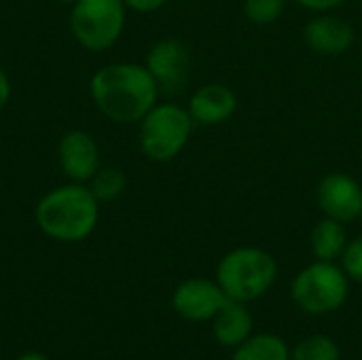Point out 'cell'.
Returning a JSON list of instances; mask_svg holds the SVG:
<instances>
[{
  "label": "cell",
  "mask_w": 362,
  "mask_h": 360,
  "mask_svg": "<svg viewBox=\"0 0 362 360\" xmlns=\"http://www.w3.org/2000/svg\"><path fill=\"white\" fill-rule=\"evenodd\" d=\"M89 93L95 108L106 119L132 125L140 123L157 104L161 91L144 64L112 62L93 72Z\"/></svg>",
  "instance_id": "obj_1"
},
{
  "label": "cell",
  "mask_w": 362,
  "mask_h": 360,
  "mask_svg": "<svg viewBox=\"0 0 362 360\" xmlns=\"http://www.w3.org/2000/svg\"><path fill=\"white\" fill-rule=\"evenodd\" d=\"M38 229L55 242H83L100 221V202L83 182H66L47 191L34 210Z\"/></svg>",
  "instance_id": "obj_2"
},
{
  "label": "cell",
  "mask_w": 362,
  "mask_h": 360,
  "mask_svg": "<svg viewBox=\"0 0 362 360\" xmlns=\"http://www.w3.org/2000/svg\"><path fill=\"white\" fill-rule=\"evenodd\" d=\"M278 280V261L257 246L229 250L216 265V282L233 301L250 303L269 293Z\"/></svg>",
  "instance_id": "obj_3"
},
{
  "label": "cell",
  "mask_w": 362,
  "mask_h": 360,
  "mask_svg": "<svg viewBox=\"0 0 362 360\" xmlns=\"http://www.w3.org/2000/svg\"><path fill=\"white\" fill-rule=\"evenodd\" d=\"M195 121L189 110L174 102H157L140 121V151L155 163L176 159L187 146Z\"/></svg>",
  "instance_id": "obj_4"
},
{
  "label": "cell",
  "mask_w": 362,
  "mask_h": 360,
  "mask_svg": "<svg viewBox=\"0 0 362 360\" xmlns=\"http://www.w3.org/2000/svg\"><path fill=\"white\" fill-rule=\"evenodd\" d=\"M350 293V278L335 261H314L303 267L293 284L291 297L297 308L310 316H327L337 312Z\"/></svg>",
  "instance_id": "obj_5"
},
{
  "label": "cell",
  "mask_w": 362,
  "mask_h": 360,
  "mask_svg": "<svg viewBox=\"0 0 362 360\" xmlns=\"http://www.w3.org/2000/svg\"><path fill=\"white\" fill-rule=\"evenodd\" d=\"M125 13L123 0H76L70 11V32L83 49L106 51L125 30Z\"/></svg>",
  "instance_id": "obj_6"
},
{
  "label": "cell",
  "mask_w": 362,
  "mask_h": 360,
  "mask_svg": "<svg viewBox=\"0 0 362 360\" xmlns=\"http://www.w3.org/2000/svg\"><path fill=\"white\" fill-rule=\"evenodd\" d=\"M144 66L153 74L159 91L178 93L185 89V85L189 81L191 51L182 40L165 36L151 45Z\"/></svg>",
  "instance_id": "obj_7"
},
{
  "label": "cell",
  "mask_w": 362,
  "mask_h": 360,
  "mask_svg": "<svg viewBox=\"0 0 362 360\" xmlns=\"http://www.w3.org/2000/svg\"><path fill=\"white\" fill-rule=\"evenodd\" d=\"M316 202L325 216L352 223L362 216V187L346 172H329L316 187Z\"/></svg>",
  "instance_id": "obj_8"
},
{
  "label": "cell",
  "mask_w": 362,
  "mask_h": 360,
  "mask_svg": "<svg viewBox=\"0 0 362 360\" xmlns=\"http://www.w3.org/2000/svg\"><path fill=\"white\" fill-rule=\"evenodd\" d=\"M227 301L221 284L208 278H189L172 295L174 312L189 323H210Z\"/></svg>",
  "instance_id": "obj_9"
},
{
  "label": "cell",
  "mask_w": 362,
  "mask_h": 360,
  "mask_svg": "<svg viewBox=\"0 0 362 360\" xmlns=\"http://www.w3.org/2000/svg\"><path fill=\"white\" fill-rule=\"evenodd\" d=\"M57 163H59L62 174L70 182L87 185L91 176L102 168L100 146L95 138L85 129L66 132L57 144Z\"/></svg>",
  "instance_id": "obj_10"
},
{
  "label": "cell",
  "mask_w": 362,
  "mask_h": 360,
  "mask_svg": "<svg viewBox=\"0 0 362 360\" xmlns=\"http://www.w3.org/2000/svg\"><path fill=\"white\" fill-rule=\"evenodd\" d=\"M356 32L350 21L333 13H318L303 25L305 45L320 55L337 57L354 45Z\"/></svg>",
  "instance_id": "obj_11"
},
{
  "label": "cell",
  "mask_w": 362,
  "mask_h": 360,
  "mask_svg": "<svg viewBox=\"0 0 362 360\" xmlns=\"http://www.w3.org/2000/svg\"><path fill=\"white\" fill-rule=\"evenodd\" d=\"M187 110L197 125H223L235 115L238 95L225 83H206L191 93Z\"/></svg>",
  "instance_id": "obj_12"
},
{
  "label": "cell",
  "mask_w": 362,
  "mask_h": 360,
  "mask_svg": "<svg viewBox=\"0 0 362 360\" xmlns=\"http://www.w3.org/2000/svg\"><path fill=\"white\" fill-rule=\"evenodd\" d=\"M210 323H212L214 339L223 348H231V350L238 348L242 342H246L252 335V327H255L246 303L233 299H229Z\"/></svg>",
  "instance_id": "obj_13"
},
{
  "label": "cell",
  "mask_w": 362,
  "mask_h": 360,
  "mask_svg": "<svg viewBox=\"0 0 362 360\" xmlns=\"http://www.w3.org/2000/svg\"><path fill=\"white\" fill-rule=\"evenodd\" d=\"M346 223L322 216L310 233V250L316 261H337L348 246Z\"/></svg>",
  "instance_id": "obj_14"
},
{
  "label": "cell",
  "mask_w": 362,
  "mask_h": 360,
  "mask_svg": "<svg viewBox=\"0 0 362 360\" xmlns=\"http://www.w3.org/2000/svg\"><path fill=\"white\" fill-rule=\"evenodd\" d=\"M231 360H291V348L274 333H257L233 348Z\"/></svg>",
  "instance_id": "obj_15"
},
{
  "label": "cell",
  "mask_w": 362,
  "mask_h": 360,
  "mask_svg": "<svg viewBox=\"0 0 362 360\" xmlns=\"http://www.w3.org/2000/svg\"><path fill=\"white\" fill-rule=\"evenodd\" d=\"M100 204L121 197L127 189V176L119 168H100L87 182Z\"/></svg>",
  "instance_id": "obj_16"
},
{
  "label": "cell",
  "mask_w": 362,
  "mask_h": 360,
  "mask_svg": "<svg viewBox=\"0 0 362 360\" xmlns=\"http://www.w3.org/2000/svg\"><path fill=\"white\" fill-rule=\"evenodd\" d=\"M291 360H341V348L333 337L316 333L291 348Z\"/></svg>",
  "instance_id": "obj_17"
},
{
  "label": "cell",
  "mask_w": 362,
  "mask_h": 360,
  "mask_svg": "<svg viewBox=\"0 0 362 360\" xmlns=\"http://www.w3.org/2000/svg\"><path fill=\"white\" fill-rule=\"evenodd\" d=\"M286 4H288V0H244L242 11L250 23L272 25L284 15Z\"/></svg>",
  "instance_id": "obj_18"
},
{
  "label": "cell",
  "mask_w": 362,
  "mask_h": 360,
  "mask_svg": "<svg viewBox=\"0 0 362 360\" xmlns=\"http://www.w3.org/2000/svg\"><path fill=\"white\" fill-rule=\"evenodd\" d=\"M339 261H341V267L350 280L362 282V236L348 242Z\"/></svg>",
  "instance_id": "obj_19"
},
{
  "label": "cell",
  "mask_w": 362,
  "mask_h": 360,
  "mask_svg": "<svg viewBox=\"0 0 362 360\" xmlns=\"http://www.w3.org/2000/svg\"><path fill=\"white\" fill-rule=\"evenodd\" d=\"M295 4H299L301 8L314 11V13H331L335 8H339L341 4H346V0H293Z\"/></svg>",
  "instance_id": "obj_20"
},
{
  "label": "cell",
  "mask_w": 362,
  "mask_h": 360,
  "mask_svg": "<svg viewBox=\"0 0 362 360\" xmlns=\"http://www.w3.org/2000/svg\"><path fill=\"white\" fill-rule=\"evenodd\" d=\"M125 6L129 11H136V13H155L159 8L165 6L168 0H123Z\"/></svg>",
  "instance_id": "obj_21"
},
{
  "label": "cell",
  "mask_w": 362,
  "mask_h": 360,
  "mask_svg": "<svg viewBox=\"0 0 362 360\" xmlns=\"http://www.w3.org/2000/svg\"><path fill=\"white\" fill-rule=\"evenodd\" d=\"M8 100H11V79L0 68V110L8 104Z\"/></svg>",
  "instance_id": "obj_22"
},
{
  "label": "cell",
  "mask_w": 362,
  "mask_h": 360,
  "mask_svg": "<svg viewBox=\"0 0 362 360\" xmlns=\"http://www.w3.org/2000/svg\"><path fill=\"white\" fill-rule=\"evenodd\" d=\"M17 360H47L42 354H36V352H28V354H21Z\"/></svg>",
  "instance_id": "obj_23"
},
{
  "label": "cell",
  "mask_w": 362,
  "mask_h": 360,
  "mask_svg": "<svg viewBox=\"0 0 362 360\" xmlns=\"http://www.w3.org/2000/svg\"><path fill=\"white\" fill-rule=\"evenodd\" d=\"M57 2H66V4H74L76 0H57Z\"/></svg>",
  "instance_id": "obj_24"
}]
</instances>
